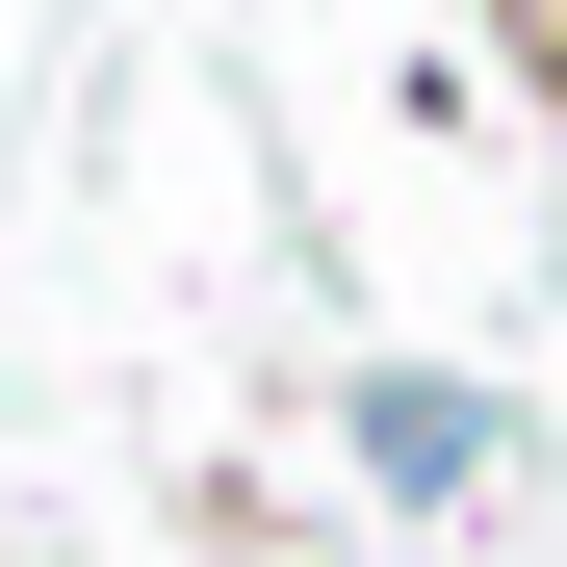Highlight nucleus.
<instances>
[{"mask_svg":"<svg viewBox=\"0 0 567 567\" xmlns=\"http://www.w3.org/2000/svg\"><path fill=\"white\" fill-rule=\"evenodd\" d=\"M491 464H516V413L464 388V361H388V388H361V491L439 516V491H491Z\"/></svg>","mask_w":567,"mask_h":567,"instance_id":"obj_1","label":"nucleus"}]
</instances>
